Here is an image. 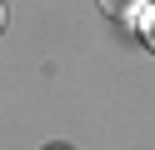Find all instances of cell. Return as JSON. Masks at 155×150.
<instances>
[{
  "mask_svg": "<svg viewBox=\"0 0 155 150\" xmlns=\"http://www.w3.org/2000/svg\"><path fill=\"white\" fill-rule=\"evenodd\" d=\"M145 5H150V0H100V10H105L110 20H135Z\"/></svg>",
  "mask_w": 155,
  "mask_h": 150,
  "instance_id": "1",
  "label": "cell"
},
{
  "mask_svg": "<svg viewBox=\"0 0 155 150\" xmlns=\"http://www.w3.org/2000/svg\"><path fill=\"white\" fill-rule=\"evenodd\" d=\"M140 30H145V45H150V50H155V15H150V20H145V25H140Z\"/></svg>",
  "mask_w": 155,
  "mask_h": 150,
  "instance_id": "2",
  "label": "cell"
},
{
  "mask_svg": "<svg viewBox=\"0 0 155 150\" xmlns=\"http://www.w3.org/2000/svg\"><path fill=\"white\" fill-rule=\"evenodd\" d=\"M0 30H5V5H0Z\"/></svg>",
  "mask_w": 155,
  "mask_h": 150,
  "instance_id": "3",
  "label": "cell"
}]
</instances>
